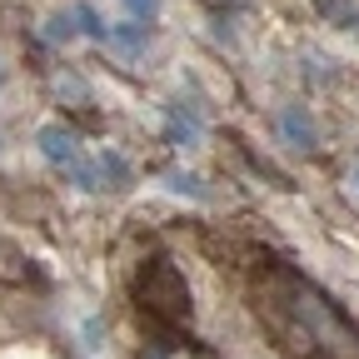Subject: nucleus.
Masks as SVG:
<instances>
[{
    "label": "nucleus",
    "mask_w": 359,
    "mask_h": 359,
    "mask_svg": "<svg viewBox=\"0 0 359 359\" xmlns=\"http://www.w3.org/2000/svg\"><path fill=\"white\" fill-rule=\"evenodd\" d=\"M250 294H255V309H259L269 339L285 354H294V359H359V330L309 280H299L294 269L264 259Z\"/></svg>",
    "instance_id": "1"
},
{
    "label": "nucleus",
    "mask_w": 359,
    "mask_h": 359,
    "mask_svg": "<svg viewBox=\"0 0 359 359\" xmlns=\"http://www.w3.org/2000/svg\"><path fill=\"white\" fill-rule=\"evenodd\" d=\"M135 299H140V314L155 339H165V349L190 339V290L180 280V269L170 259H150L135 275Z\"/></svg>",
    "instance_id": "2"
}]
</instances>
